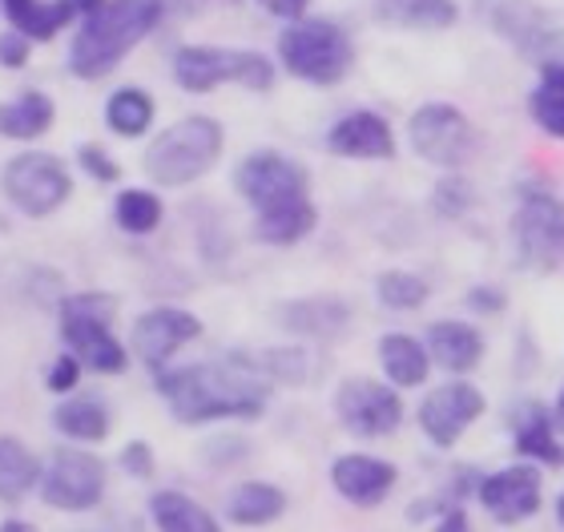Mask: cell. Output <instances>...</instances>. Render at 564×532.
<instances>
[{"mask_svg": "<svg viewBox=\"0 0 564 532\" xmlns=\"http://www.w3.org/2000/svg\"><path fill=\"white\" fill-rule=\"evenodd\" d=\"M158 391L182 424L210 420H254L267 408L271 388L262 383V367L250 355H230L226 363H194L158 376Z\"/></svg>", "mask_w": 564, "mask_h": 532, "instance_id": "cell-1", "label": "cell"}, {"mask_svg": "<svg viewBox=\"0 0 564 532\" xmlns=\"http://www.w3.org/2000/svg\"><path fill=\"white\" fill-rule=\"evenodd\" d=\"M165 17V0H97L73 36L69 69L82 82H101L118 69Z\"/></svg>", "mask_w": 564, "mask_h": 532, "instance_id": "cell-2", "label": "cell"}, {"mask_svg": "<svg viewBox=\"0 0 564 532\" xmlns=\"http://www.w3.org/2000/svg\"><path fill=\"white\" fill-rule=\"evenodd\" d=\"M279 61L282 69L306 85H339L355 69V41L343 24L299 17L279 33Z\"/></svg>", "mask_w": 564, "mask_h": 532, "instance_id": "cell-3", "label": "cell"}, {"mask_svg": "<svg viewBox=\"0 0 564 532\" xmlns=\"http://www.w3.org/2000/svg\"><path fill=\"white\" fill-rule=\"evenodd\" d=\"M174 82L186 94H210L218 85H242L250 94L274 89V61L259 48L230 45H186L174 53Z\"/></svg>", "mask_w": 564, "mask_h": 532, "instance_id": "cell-4", "label": "cell"}, {"mask_svg": "<svg viewBox=\"0 0 564 532\" xmlns=\"http://www.w3.org/2000/svg\"><path fill=\"white\" fill-rule=\"evenodd\" d=\"M226 133L214 118H182L162 130L145 150V174L158 186H189L223 154Z\"/></svg>", "mask_w": 564, "mask_h": 532, "instance_id": "cell-5", "label": "cell"}, {"mask_svg": "<svg viewBox=\"0 0 564 532\" xmlns=\"http://www.w3.org/2000/svg\"><path fill=\"white\" fill-rule=\"evenodd\" d=\"M306 170L294 158L279 154V150H259V154L242 158V166L235 170V189L254 206L259 218L271 214H286L294 206H306Z\"/></svg>", "mask_w": 564, "mask_h": 532, "instance_id": "cell-6", "label": "cell"}, {"mask_svg": "<svg viewBox=\"0 0 564 532\" xmlns=\"http://www.w3.org/2000/svg\"><path fill=\"white\" fill-rule=\"evenodd\" d=\"M408 138H412L415 154L440 170L468 166L480 150V130L471 126L464 109L447 106V101H432V106L415 109L412 121H408Z\"/></svg>", "mask_w": 564, "mask_h": 532, "instance_id": "cell-7", "label": "cell"}, {"mask_svg": "<svg viewBox=\"0 0 564 532\" xmlns=\"http://www.w3.org/2000/svg\"><path fill=\"white\" fill-rule=\"evenodd\" d=\"M512 238L529 271H556L564 262V202L549 189H524L512 214Z\"/></svg>", "mask_w": 564, "mask_h": 532, "instance_id": "cell-8", "label": "cell"}, {"mask_svg": "<svg viewBox=\"0 0 564 532\" xmlns=\"http://www.w3.org/2000/svg\"><path fill=\"white\" fill-rule=\"evenodd\" d=\"M69 170L61 166L53 154H21L4 166V194L21 214L29 218H45L69 198Z\"/></svg>", "mask_w": 564, "mask_h": 532, "instance_id": "cell-9", "label": "cell"}, {"mask_svg": "<svg viewBox=\"0 0 564 532\" xmlns=\"http://www.w3.org/2000/svg\"><path fill=\"white\" fill-rule=\"evenodd\" d=\"M335 415L347 432L364 439L391 436L403 424V400L400 391L379 383V379L355 376L335 391Z\"/></svg>", "mask_w": 564, "mask_h": 532, "instance_id": "cell-10", "label": "cell"}, {"mask_svg": "<svg viewBox=\"0 0 564 532\" xmlns=\"http://www.w3.org/2000/svg\"><path fill=\"white\" fill-rule=\"evenodd\" d=\"M106 492V468L97 456L77 448H61L53 460H48V473L41 480V497L53 504V509L65 512H82L94 509Z\"/></svg>", "mask_w": 564, "mask_h": 532, "instance_id": "cell-11", "label": "cell"}, {"mask_svg": "<svg viewBox=\"0 0 564 532\" xmlns=\"http://www.w3.org/2000/svg\"><path fill=\"white\" fill-rule=\"evenodd\" d=\"M484 415V391L476 383H440L420 403V427L435 448H452L464 432Z\"/></svg>", "mask_w": 564, "mask_h": 532, "instance_id": "cell-12", "label": "cell"}, {"mask_svg": "<svg viewBox=\"0 0 564 532\" xmlns=\"http://www.w3.org/2000/svg\"><path fill=\"white\" fill-rule=\"evenodd\" d=\"M541 468L536 464H508L500 473L480 480V504L492 512V521L520 524L532 512H541Z\"/></svg>", "mask_w": 564, "mask_h": 532, "instance_id": "cell-13", "label": "cell"}, {"mask_svg": "<svg viewBox=\"0 0 564 532\" xmlns=\"http://www.w3.org/2000/svg\"><path fill=\"white\" fill-rule=\"evenodd\" d=\"M327 150L339 158H359V162H383V158H395V133L388 118H379L371 109H355L330 126Z\"/></svg>", "mask_w": 564, "mask_h": 532, "instance_id": "cell-14", "label": "cell"}, {"mask_svg": "<svg viewBox=\"0 0 564 532\" xmlns=\"http://www.w3.org/2000/svg\"><path fill=\"white\" fill-rule=\"evenodd\" d=\"M202 335V323L189 315V311L177 307H158L145 311L138 323H133V351L145 359V363H162L177 347H186L189 339Z\"/></svg>", "mask_w": 564, "mask_h": 532, "instance_id": "cell-15", "label": "cell"}, {"mask_svg": "<svg viewBox=\"0 0 564 532\" xmlns=\"http://www.w3.org/2000/svg\"><path fill=\"white\" fill-rule=\"evenodd\" d=\"M400 473H395V464L388 460H376V456H339L335 468H330V485L339 492L343 500H351L359 509H371L379 500H388V492L395 488Z\"/></svg>", "mask_w": 564, "mask_h": 532, "instance_id": "cell-16", "label": "cell"}, {"mask_svg": "<svg viewBox=\"0 0 564 532\" xmlns=\"http://www.w3.org/2000/svg\"><path fill=\"white\" fill-rule=\"evenodd\" d=\"M61 339L69 344V351L77 355L85 367H94L101 376H118V371H126V363H130L126 347L109 335V323H101V319H85V315H65V311H61Z\"/></svg>", "mask_w": 564, "mask_h": 532, "instance_id": "cell-17", "label": "cell"}, {"mask_svg": "<svg viewBox=\"0 0 564 532\" xmlns=\"http://www.w3.org/2000/svg\"><path fill=\"white\" fill-rule=\"evenodd\" d=\"M279 323L286 332L306 335V339H339L351 327V307L339 295H311L282 303Z\"/></svg>", "mask_w": 564, "mask_h": 532, "instance_id": "cell-18", "label": "cell"}, {"mask_svg": "<svg viewBox=\"0 0 564 532\" xmlns=\"http://www.w3.org/2000/svg\"><path fill=\"white\" fill-rule=\"evenodd\" d=\"M508 427H512V444H517L520 456H529V460H536V464H549V468L564 464V448H561V439H556L553 420H549V408H544L541 400H520L517 408H512Z\"/></svg>", "mask_w": 564, "mask_h": 532, "instance_id": "cell-19", "label": "cell"}, {"mask_svg": "<svg viewBox=\"0 0 564 532\" xmlns=\"http://www.w3.org/2000/svg\"><path fill=\"white\" fill-rule=\"evenodd\" d=\"M94 4L97 0H0L9 24L29 41H53L77 12H89Z\"/></svg>", "mask_w": 564, "mask_h": 532, "instance_id": "cell-20", "label": "cell"}, {"mask_svg": "<svg viewBox=\"0 0 564 532\" xmlns=\"http://www.w3.org/2000/svg\"><path fill=\"white\" fill-rule=\"evenodd\" d=\"M371 17L391 29H412V33H444L459 21L456 0H376Z\"/></svg>", "mask_w": 564, "mask_h": 532, "instance_id": "cell-21", "label": "cell"}, {"mask_svg": "<svg viewBox=\"0 0 564 532\" xmlns=\"http://www.w3.org/2000/svg\"><path fill=\"white\" fill-rule=\"evenodd\" d=\"M423 347L432 355V363H440L452 376H464L484 359V335L471 323H435Z\"/></svg>", "mask_w": 564, "mask_h": 532, "instance_id": "cell-22", "label": "cell"}, {"mask_svg": "<svg viewBox=\"0 0 564 532\" xmlns=\"http://www.w3.org/2000/svg\"><path fill=\"white\" fill-rule=\"evenodd\" d=\"M496 29H500L517 48H524V53H541L544 45H553L556 41L553 17H549L544 9H536L532 0H508V4H500V12H496Z\"/></svg>", "mask_w": 564, "mask_h": 532, "instance_id": "cell-23", "label": "cell"}, {"mask_svg": "<svg viewBox=\"0 0 564 532\" xmlns=\"http://www.w3.org/2000/svg\"><path fill=\"white\" fill-rule=\"evenodd\" d=\"M529 113L536 121V130L564 142V61H544L541 77L529 94Z\"/></svg>", "mask_w": 564, "mask_h": 532, "instance_id": "cell-24", "label": "cell"}, {"mask_svg": "<svg viewBox=\"0 0 564 532\" xmlns=\"http://www.w3.org/2000/svg\"><path fill=\"white\" fill-rule=\"evenodd\" d=\"M379 363H383V371H388V379L395 388H420L423 379H427L432 355H427V347L420 339L395 332L379 339Z\"/></svg>", "mask_w": 564, "mask_h": 532, "instance_id": "cell-25", "label": "cell"}, {"mask_svg": "<svg viewBox=\"0 0 564 532\" xmlns=\"http://www.w3.org/2000/svg\"><path fill=\"white\" fill-rule=\"evenodd\" d=\"M53 118H57L53 101H48L45 94H36V89H24L17 101H4V106H0V138L33 142V138L48 133Z\"/></svg>", "mask_w": 564, "mask_h": 532, "instance_id": "cell-26", "label": "cell"}, {"mask_svg": "<svg viewBox=\"0 0 564 532\" xmlns=\"http://www.w3.org/2000/svg\"><path fill=\"white\" fill-rule=\"evenodd\" d=\"M282 512H286V497H282V488L262 485V480L242 485L235 497H230V504H226V517H230L235 524H247V529H259V524L279 521Z\"/></svg>", "mask_w": 564, "mask_h": 532, "instance_id": "cell-27", "label": "cell"}, {"mask_svg": "<svg viewBox=\"0 0 564 532\" xmlns=\"http://www.w3.org/2000/svg\"><path fill=\"white\" fill-rule=\"evenodd\" d=\"M150 512H153V524L162 532H223L198 500L182 497V492H153Z\"/></svg>", "mask_w": 564, "mask_h": 532, "instance_id": "cell-28", "label": "cell"}, {"mask_svg": "<svg viewBox=\"0 0 564 532\" xmlns=\"http://www.w3.org/2000/svg\"><path fill=\"white\" fill-rule=\"evenodd\" d=\"M36 476H41V468H36L33 452L24 448L21 439L0 436V500H9V504L21 500L36 485Z\"/></svg>", "mask_w": 564, "mask_h": 532, "instance_id": "cell-29", "label": "cell"}, {"mask_svg": "<svg viewBox=\"0 0 564 532\" xmlns=\"http://www.w3.org/2000/svg\"><path fill=\"white\" fill-rule=\"evenodd\" d=\"M106 121L118 138H141L153 126V97L145 89H138V85L118 89V94L109 97Z\"/></svg>", "mask_w": 564, "mask_h": 532, "instance_id": "cell-30", "label": "cell"}, {"mask_svg": "<svg viewBox=\"0 0 564 532\" xmlns=\"http://www.w3.org/2000/svg\"><path fill=\"white\" fill-rule=\"evenodd\" d=\"M315 222H318L315 202H306V206H294V210H286V214L254 218V238L267 242V247H291V242H299V238L311 235Z\"/></svg>", "mask_w": 564, "mask_h": 532, "instance_id": "cell-31", "label": "cell"}, {"mask_svg": "<svg viewBox=\"0 0 564 532\" xmlns=\"http://www.w3.org/2000/svg\"><path fill=\"white\" fill-rule=\"evenodd\" d=\"M57 432L73 439H106L109 436V412L97 400H69L53 412Z\"/></svg>", "mask_w": 564, "mask_h": 532, "instance_id": "cell-32", "label": "cell"}, {"mask_svg": "<svg viewBox=\"0 0 564 532\" xmlns=\"http://www.w3.org/2000/svg\"><path fill=\"white\" fill-rule=\"evenodd\" d=\"M113 214H118L121 230L150 235V230H158V222H162V198L150 194V189H121Z\"/></svg>", "mask_w": 564, "mask_h": 532, "instance_id": "cell-33", "label": "cell"}, {"mask_svg": "<svg viewBox=\"0 0 564 532\" xmlns=\"http://www.w3.org/2000/svg\"><path fill=\"white\" fill-rule=\"evenodd\" d=\"M376 295H379V303L391 311H420L432 291H427V283L412 271H383L376 279Z\"/></svg>", "mask_w": 564, "mask_h": 532, "instance_id": "cell-34", "label": "cell"}, {"mask_svg": "<svg viewBox=\"0 0 564 532\" xmlns=\"http://www.w3.org/2000/svg\"><path fill=\"white\" fill-rule=\"evenodd\" d=\"M259 367L267 379H291V383H303L306 379V355L291 351V347H271L259 359Z\"/></svg>", "mask_w": 564, "mask_h": 532, "instance_id": "cell-35", "label": "cell"}, {"mask_svg": "<svg viewBox=\"0 0 564 532\" xmlns=\"http://www.w3.org/2000/svg\"><path fill=\"white\" fill-rule=\"evenodd\" d=\"M65 315H85V319H101V323H113V315H118V298L113 295H97V291H89V295H73L65 298Z\"/></svg>", "mask_w": 564, "mask_h": 532, "instance_id": "cell-36", "label": "cell"}, {"mask_svg": "<svg viewBox=\"0 0 564 532\" xmlns=\"http://www.w3.org/2000/svg\"><path fill=\"white\" fill-rule=\"evenodd\" d=\"M468 202H471V186L464 177H447V182H440V189H435V206L444 214H464Z\"/></svg>", "mask_w": 564, "mask_h": 532, "instance_id": "cell-37", "label": "cell"}, {"mask_svg": "<svg viewBox=\"0 0 564 532\" xmlns=\"http://www.w3.org/2000/svg\"><path fill=\"white\" fill-rule=\"evenodd\" d=\"M82 166H85V174L89 177H97V182H118L121 177V170H118V162L106 154V150H97V145H82Z\"/></svg>", "mask_w": 564, "mask_h": 532, "instance_id": "cell-38", "label": "cell"}, {"mask_svg": "<svg viewBox=\"0 0 564 532\" xmlns=\"http://www.w3.org/2000/svg\"><path fill=\"white\" fill-rule=\"evenodd\" d=\"M24 61H29V36L9 29V33H0V65L4 69H21Z\"/></svg>", "mask_w": 564, "mask_h": 532, "instance_id": "cell-39", "label": "cell"}, {"mask_svg": "<svg viewBox=\"0 0 564 532\" xmlns=\"http://www.w3.org/2000/svg\"><path fill=\"white\" fill-rule=\"evenodd\" d=\"M77 376H82V359L77 355H61L53 371H48V388L53 391H73L77 388Z\"/></svg>", "mask_w": 564, "mask_h": 532, "instance_id": "cell-40", "label": "cell"}, {"mask_svg": "<svg viewBox=\"0 0 564 532\" xmlns=\"http://www.w3.org/2000/svg\"><path fill=\"white\" fill-rule=\"evenodd\" d=\"M468 307L484 311V315H500V311L508 307V298H505V291H496V286H476V291H468Z\"/></svg>", "mask_w": 564, "mask_h": 532, "instance_id": "cell-41", "label": "cell"}, {"mask_svg": "<svg viewBox=\"0 0 564 532\" xmlns=\"http://www.w3.org/2000/svg\"><path fill=\"white\" fill-rule=\"evenodd\" d=\"M121 464H126L133 476H141V480H145V476H153V452H150V444L133 439L130 448L121 452Z\"/></svg>", "mask_w": 564, "mask_h": 532, "instance_id": "cell-42", "label": "cell"}, {"mask_svg": "<svg viewBox=\"0 0 564 532\" xmlns=\"http://www.w3.org/2000/svg\"><path fill=\"white\" fill-rule=\"evenodd\" d=\"M259 4L271 12V17H279V21H299V17L311 9V0H259Z\"/></svg>", "mask_w": 564, "mask_h": 532, "instance_id": "cell-43", "label": "cell"}, {"mask_svg": "<svg viewBox=\"0 0 564 532\" xmlns=\"http://www.w3.org/2000/svg\"><path fill=\"white\" fill-rule=\"evenodd\" d=\"M464 529H468V521H464V512H459V509H447L444 524H440L435 532H464Z\"/></svg>", "mask_w": 564, "mask_h": 532, "instance_id": "cell-44", "label": "cell"}, {"mask_svg": "<svg viewBox=\"0 0 564 532\" xmlns=\"http://www.w3.org/2000/svg\"><path fill=\"white\" fill-rule=\"evenodd\" d=\"M556 521H561V529H564V492H561V500H556Z\"/></svg>", "mask_w": 564, "mask_h": 532, "instance_id": "cell-45", "label": "cell"}, {"mask_svg": "<svg viewBox=\"0 0 564 532\" xmlns=\"http://www.w3.org/2000/svg\"><path fill=\"white\" fill-rule=\"evenodd\" d=\"M0 532H29L24 524H9V529H0Z\"/></svg>", "mask_w": 564, "mask_h": 532, "instance_id": "cell-46", "label": "cell"}, {"mask_svg": "<svg viewBox=\"0 0 564 532\" xmlns=\"http://www.w3.org/2000/svg\"><path fill=\"white\" fill-rule=\"evenodd\" d=\"M556 408H561V415H564V388H561V400H556Z\"/></svg>", "mask_w": 564, "mask_h": 532, "instance_id": "cell-47", "label": "cell"}]
</instances>
